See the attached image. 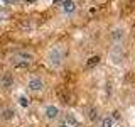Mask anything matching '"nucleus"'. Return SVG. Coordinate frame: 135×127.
I'll return each mask as SVG.
<instances>
[{
    "label": "nucleus",
    "instance_id": "1",
    "mask_svg": "<svg viewBox=\"0 0 135 127\" xmlns=\"http://www.w3.org/2000/svg\"><path fill=\"white\" fill-rule=\"evenodd\" d=\"M32 59H34L32 53H29V51H17V53H14L8 58V63L14 68H29Z\"/></svg>",
    "mask_w": 135,
    "mask_h": 127
},
{
    "label": "nucleus",
    "instance_id": "2",
    "mask_svg": "<svg viewBox=\"0 0 135 127\" xmlns=\"http://www.w3.org/2000/svg\"><path fill=\"white\" fill-rule=\"evenodd\" d=\"M62 51L59 46H54V48H51L49 49V53H47V56H46V59H47V65L51 68H59L62 65Z\"/></svg>",
    "mask_w": 135,
    "mask_h": 127
},
{
    "label": "nucleus",
    "instance_id": "3",
    "mask_svg": "<svg viewBox=\"0 0 135 127\" xmlns=\"http://www.w3.org/2000/svg\"><path fill=\"white\" fill-rule=\"evenodd\" d=\"M42 115H44V119L47 122H54V120H57V119L61 117V110H59V107H56V105L49 103V105L44 107V110H42Z\"/></svg>",
    "mask_w": 135,
    "mask_h": 127
},
{
    "label": "nucleus",
    "instance_id": "4",
    "mask_svg": "<svg viewBox=\"0 0 135 127\" xmlns=\"http://www.w3.org/2000/svg\"><path fill=\"white\" fill-rule=\"evenodd\" d=\"M27 90L32 93H39L44 90V80L39 78V76H31L27 81Z\"/></svg>",
    "mask_w": 135,
    "mask_h": 127
},
{
    "label": "nucleus",
    "instance_id": "5",
    "mask_svg": "<svg viewBox=\"0 0 135 127\" xmlns=\"http://www.w3.org/2000/svg\"><path fill=\"white\" fill-rule=\"evenodd\" d=\"M110 37H112V41H113V44H122L125 39V29L123 27H115L112 32H110Z\"/></svg>",
    "mask_w": 135,
    "mask_h": 127
},
{
    "label": "nucleus",
    "instance_id": "6",
    "mask_svg": "<svg viewBox=\"0 0 135 127\" xmlns=\"http://www.w3.org/2000/svg\"><path fill=\"white\" fill-rule=\"evenodd\" d=\"M0 87H2V88H5V90H8V88H12V87H14V76L8 73V71L2 75V78H0Z\"/></svg>",
    "mask_w": 135,
    "mask_h": 127
},
{
    "label": "nucleus",
    "instance_id": "7",
    "mask_svg": "<svg viewBox=\"0 0 135 127\" xmlns=\"http://www.w3.org/2000/svg\"><path fill=\"white\" fill-rule=\"evenodd\" d=\"M74 8H76V3L73 2V0H64V2H62V12H64L66 15L68 14H73Z\"/></svg>",
    "mask_w": 135,
    "mask_h": 127
},
{
    "label": "nucleus",
    "instance_id": "8",
    "mask_svg": "<svg viewBox=\"0 0 135 127\" xmlns=\"http://www.w3.org/2000/svg\"><path fill=\"white\" fill-rule=\"evenodd\" d=\"M100 61H101L100 56H91V58H88V61H86V70H91V68L98 66Z\"/></svg>",
    "mask_w": 135,
    "mask_h": 127
},
{
    "label": "nucleus",
    "instance_id": "9",
    "mask_svg": "<svg viewBox=\"0 0 135 127\" xmlns=\"http://www.w3.org/2000/svg\"><path fill=\"white\" fill-rule=\"evenodd\" d=\"M64 120H66V125H69V127H71V125H78V124H79L78 119H76L71 112H68L66 115H64Z\"/></svg>",
    "mask_w": 135,
    "mask_h": 127
},
{
    "label": "nucleus",
    "instance_id": "10",
    "mask_svg": "<svg viewBox=\"0 0 135 127\" xmlns=\"http://www.w3.org/2000/svg\"><path fill=\"white\" fill-rule=\"evenodd\" d=\"M14 117H15V112L12 108H3L2 110V119L3 120H12Z\"/></svg>",
    "mask_w": 135,
    "mask_h": 127
},
{
    "label": "nucleus",
    "instance_id": "11",
    "mask_svg": "<svg viewBox=\"0 0 135 127\" xmlns=\"http://www.w3.org/2000/svg\"><path fill=\"white\" fill-rule=\"evenodd\" d=\"M88 119H90V120H96V119H98V110H96V107L88 108Z\"/></svg>",
    "mask_w": 135,
    "mask_h": 127
},
{
    "label": "nucleus",
    "instance_id": "12",
    "mask_svg": "<svg viewBox=\"0 0 135 127\" xmlns=\"http://www.w3.org/2000/svg\"><path fill=\"white\" fill-rule=\"evenodd\" d=\"M100 127H113V117H110V115L103 117V120H101V125H100Z\"/></svg>",
    "mask_w": 135,
    "mask_h": 127
},
{
    "label": "nucleus",
    "instance_id": "13",
    "mask_svg": "<svg viewBox=\"0 0 135 127\" xmlns=\"http://www.w3.org/2000/svg\"><path fill=\"white\" fill-rule=\"evenodd\" d=\"M19 103L22 105V107H29V103H31V102H29V98H25V97H20V98H19Z\"/></svg>",
    "mask_w": 135,
    "mask_h": 127
},
{
    "label": "nucleus",
    "instance_id": "14",
    "mask_svg": "<svg viewBox=\"0 0 135 127\" xmlns=\"http://www.w3.org/2000/svg\"><path fill=\"white\" fill-rule=\"evenodd\" d=\"M62 2H64V0H54V5H61Z\"/></svg>",
    "mask_w": 135,
    "mask_h": 127
},
{
    "label": "nucleus",
    "instance_id": "15",
    "mask_svg": "<svg viewBox=\"0 0 135 127\" xmlns=\"http://www.w3.org/2000/svg\"><path fill=\"white\" fill-rule=\"evenodd\" d=\"M25 2H27V3H34V2H36V0H25Z\"/></svg>",
    "mask_w": 135,
    "mask_h": 127
},
{
    "label": "nucleus",
    "instance_id": "16",
    "mask_svg": "<svg viewBox=\"0 0 135 127\" xmlns=\"http://www.w3.org/2000/svg\"><path fill=\"white\" fill-rule=\"evenodd\" d=\"M2 2H5V3H10V2H12V0H2Z\"/></svg>",
    "mask_w": 135,
    "mask_h": 127
},
{
    "label": "nucleus",
    "instance_id": "17",
    "mask_svg": "<svg viewBox=\"0 0 135 127\" xmlns=\"http://www.w3.org/2000/svg\"><path fill=\"white\" fill-rule=\"evenodd\" d=\"M59 127H69V125H66V124H62V125H59Z\"/></svg>",
    "mask_w": 135,
    "mask_h": 127
}]
</instances>
